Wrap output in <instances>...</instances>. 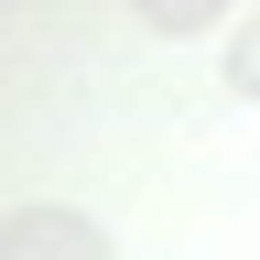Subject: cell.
<instances>
[{
  "mask_svg": "<svg viewBox=\"0 0 260 260\" xmlns=\"http://www.w3.org/2000/svg\"><path fill=\"white\" fill-rule=\"evenodd\" d=\"M0 260H109V228L76 206H11L0 217Z\"/></svg>",
  "mask_w": 260,
  "mask_h": 260,
  "instance_id": "1",
  "label": "cell"
},
{
  "mask_svg": "<svg viewBox=\"0 0 260 260\" xmlns=\"http://www.w3.org/2000/svg\"><path fill=\"white\" fill-rule=\"evenodd\" d=\"M228 87H239V98H260V11L239 22V44H228Z\"/></svg>",
  "mask_w": 260,
  "mask_h": 260,
  "instance_id": "2",
  "label": "cell"
},
{
  "mask_svg": "<svg viewBox=\"0 0 260 260\" xmlns=\"http://www.w3.org/2000/svg\"><path fill=\"white\" fill-rule=\"evenodd\" d=\"M152 32H217V0H152Z\"/></svg>",
  "mask_w": 260,
  "mask_h": 260,
  "instance_id": "3",
  "label": "cell"
}]
</instances>
